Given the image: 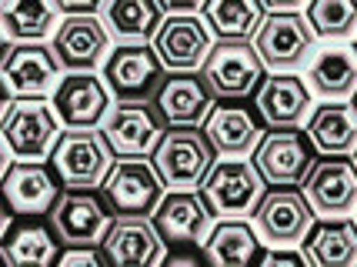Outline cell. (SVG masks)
I'll return each mask as SVG.
<instances>
[{"label":"cell","mask_w":357,"mask_h":267,"mask_svg":"<svg viewBox=\"0 0 357 267\" xmlns=\"http://www.w3.org/2000/svg\"><path fill=\"white\" fill-rule=\"evenodd\" d=\"M167 74L154 44H117L104 61V80L114 100H154Z\"/></svg>","instance_id":"cell-8"},{"label":"cell","mask_w":357,"mask_h":267,"mask_svg":"<svg viewBox=\"0 0 357 267\" xmlns=\"http://www.w3.org/2000/svg\"><path fill=\"white\" fill-rule=\"evenodd\" d=\"M267 10H297L304 0H261Z\"/></svg>","instance_id":"cell-38"},{"label":"cell","mask_w":357,"mask_h":267,"mask_svg":"<svg viewBox=\"0 0 357 267\" xmlns=\"http://www.w3.org/2000/svg\"><path fill=\"white\" fill-rule=\"evenodd\" d=\"M314 207L311 201L304 197V190L297 188H271L264 190L261 204L254 211V224L264 237V244L278 247V244H287V247H297L304 244V237L314 224Z\"/></svg>","instance_id":"cell-13"},{"label":"cell","mask_w":357,"mask_h":267,"mask_svg":"<svg viewBox=\"0 0 357 267\" xmlns=\"http://www.w3.org/2000/svg\"><path fill=\"white\" fill-rule=\"evenodd\" d=\"M67 74L44 40L10 44L0 61V80L14 97H50Z\"/></svg>","instance_id":"cell-15"},{"label":"cell","mask_w":357,"mask_h":267,"mask_svg":"<svg viewBox=\"0 0 357 267\" xmlns=\"http://www.w3.org/2000/svg\"><path fill=\"white\" fill-rule=\"evenodd\" d=\"M154 104L167 127H201L214 110L218 97L207 91L201 70H174L160 84Z\"/></svg>","instance_id":"cell-22"},{"label":"cell","mask_w":357,"mask_h":267,"mask_svg":"<svg viewBox=\"0 0 357 267\" xmlns=\"http://www.w3.org/2000/svg\"><path fill=\"white\" fill-rule=\"evenodd\" d=\"M154 50L167 70H201L211 54V27L197 14H167L154 33Z\"/></svg>","instance_id":"cell-18"},{"label":"cell","mask_w":357,"mask_h":267,"mask_svg":"<svg viewBox=\"0 0 357 267\" xmlns=\"http://www.w3.org/2000/svg\"><path fill=\"white\" fill-rule=\"evenodd\" d=\"M151 218H154L164 244L181 247V244H204V237L211 234L214 214L201 197V190H167Z\"/></svg>","instance_id":"cell-20"},{"label":"cell","mask_w":357,"mask_h":267,"mask_svg":"<svg viewBox=\"0 0 357 267\" xmlns=\"http://www.w3.org/2000/svg\"><path fill=\"white\" fill-rule=\"evenodd\" d=\"M261 264H267V267H278V264L301 267V264H311V261H307V254H304V247H301V251H294V247H287V244H278L274 251H264V257H261Z\"/></svg>","instance_id":"cell-34"},{"label":"cell","mask_w":357,"mask_h":267,"mask_svg":"<svg viewBox=\"0 0 357 267\" xmlns=\"http://www.w3.org/2000/svg\"><path fill=\"white\" fill-rule=\"evenodd\" d=\"M314 40L317 37H314L307 17H301L297 10H267L254 33V47L271 74L301 67L304 57L311 54Z\"/></svg>","instance_id":"cell-12"},{"label":"cell","mask_w":357,"mask_h":267,"mask_svg":"<svg viewBox=\"0 0 357 267\" xmlns=\"http://www.w3.org/2000/svg\"><path fill=\"white\" fill-rule=\"evenodd\" d=\"M110 31L97 14H63L50 37V50L63 70H97L110 54Z\"/></svg>","instance_id":"cell-14"},{"label":"cell","mask_w":357,"mask_h":267,"mask_svg":"<svg viewBox=\"0 0 357 267\" xmlns=\"http://www.w3.org/2000/svg\"><path fill=\"white\" fill-rule=\"evenodd\" d=\"M354 220H357V211H354Z\"/></svg>","instance_id":"cell-46"},{"label":"cell","mask_w":357,"mask_h":267,"mask_svg":"<svg viewBox=\"0 0 357 267\" xmlns=\"http://www.w3.org/2000/svg\"><path fill=\"white\" fill-rule=\"evenodd\" d=\"M314 91L294 70H274L261 80L254 94V110L267 127H301L311 117Z\"/></svg>","instance_id":"cell-19"},{"label":"cell","mask_w":357,"mask_h":267,"mask_svg":"<svg viewBox=\"0 0 357 267\" xmlns=\"http://www.w3.org/2000/svg\"><path fill=\"white\" fill-rule=\"evenodd\" d=\"M314 158L317 151H314L307 130L301 127H267L261 144L250 154L267 188H301Z\"/></svg>","instance_id":"cell-7"},{"label":"cell","mask_w":357,"mask_h":267,"mask_svg":"<svg viewBox=\"0 0 357 267\" xmlns=\"http://www.w3.org/2000/svg\"><path fill=\"white\" fill-rule=\"evenodd\" d=\"M204 251H207L211 264L244 267V264H261L267 247L261 244L257 224H250L248 218H218L211 234L204 237Z\"/></svg>","instance_id":"cell-24"},{"label":"cell","mask_w":357,"mask_h":267,"mask_svg":"<svg viewBox=\"0 0 357 267\" xmlns=\"http://www.w3.org/2000/svg\"><path fill=\"white\" fill-rule=\"evenodd\" d=\"M50 104L57 110L63 127H100L114 107L107 80L97 77L93 70H67L50 94Z\"/></svg>","instance_id":"cell-16"},{"label":"cell","mask_w":357,"mask_h":267,"mask_svg":"<svg viewBox=\"0 0 357 267\" xmlns=\"http://www.w3.org/2000/svg\"><path fill=\"white\" fill-rule=\"evenodd\" d=\"M63 10L57 0H0V27L10 44H33L54 37Z\"/></svg>","instance_id":"cell-27"},{"label":"cell","mask_w":357,"mask_h":267,"mask_svg":"<svg viewBox=\"0 0 357 267\" xmlns=\"http://www.w3.org/2000/svg\"><path fill=\"white\" fill-rule=\"evenodd\" d=\"M10 100H14V94H10V91H7V84L0 80V117H3V110H7V104H10Z\"/></svg>","instance_id":"cell-40"},{"label":"cell","mask_w":357,"mask_h":267,"mask_svg":"<svg viewBox=\"0 0 357 267\" xmlns=\"http://www.w3.org/2000/svg\"><path fill=\"white\" fill-rule=\"evenodd\" d=\"M304 254L314 267H354L357 264V220L317 218L304 237Z\"/></svg>","instance_id":"cell-26"},{"label":"cell","mask_w":357,"mask_h":267,"mask_svg":"<svg viewBox=\"0 0 357 267\" xmlns=\"http://www.w3.org/2000/svg\"><path fill=\"white\" fill-rule=\"evenodd\" d=\"M10 158H14V154H10V147H7V141L0 137V177H3V171L10 167Z\"/></svg>","instance_id":"cell-39"},{"label":"cell","mask_w":357,"mask_h":267,"mask_svg":"<svg viewBox=\"0 0 357 267\" xmlns=\"http://www.w3.org/2000/svg\"><path fill=\"white\" fill-rule=\"evenodd\" d=\"M307 24L314 37L344 40L357 27V0H307Z\"/></svg>","instance_id":"cell-32"},{"label":"cell","mask_w":357,"mask_h":267,"mask_svg":"<svg viewBox=\"0 0 357 267\" xmlns=\"http://www.w3.org/2000/svg\"><path fill=\"white\" fill-rule=\"evenodd\" d=\"M100 190L114 214H154L160 197L167 194V184L151 158H117Z\"/></svg>","instance_id":"cell-10"},{"label":"cell","mask_w":357,"mask_h":267,"mask_svg":"<svg viewBox=\"0 0 357 267\" xmlns=\"http://www.w3.org/2000/svg\"><path fill=\"white\" fill-rule=\"evenodd\" d=\"M160 7L167 14H197L204 7V0H160Z\"/></svg>","instance_id":"cell-36"},{"label":"cell","mask_w":357,"mask_h":267,"mask_svg":"<svg viewBox=\"0 0 357 267\" xmlns=\"http://www.w3.org/2000/svg\"><path fill=\"white\" fill-rule=\"evenodd\" d=\"M7 47H10V37H7V33H3V27H0V61H3Z\"/></svg>","instance_id":"cell-41"},{"label":"cell","mask_w":357,"mask_h":267,"mask_svg":"<svg viewBox=\"0 0 357 267\" xmlns=\"http://www.w3.org/2000/svg\"><path fill=\"white\" fill-rule=\"evenodd\" d=\"M100 17L117 44H151L167 10L160 0H107Z\"/></svg>","instance_id":"cell-29"},{"label":"cell","mask_w":357,"mask_h":267,"mask_svg":"<svg viewBox=\"0 0 357 267\" xmlns=\"http://www.w3.org/2000/svg\"><path fill=\"white\" fill-rule=\"evenodd\" d=\"M304 197L317 218H347L357 211V167L344 154H317L304 177Z\"/></svg>","instance_id":"cell-11"},{"label":"cell","mask_w":357,"mask_h":267,"mask_svg":"<svg viewBox=\"0 0 357 267\" xmlns=\"http://www.w3.org/2000/svg\"><path fill=\"white\" fill-rule=\"evenodd\" d=\"M0 264H7V257H3V251H0Z\"/></svg>","instance_id":"cell-42"},{"label":"cell","mask_w":357,"mask_h":267,"mask_svg":"<svg viewBox=\"0 0 357 267\" xmlns=\"http://www.w3.org/2000/svg\"><path fill=\"white\" fill-rule=\"evenodd\" d=\"M201 127L220 158H248L261 144L267 124L261 121V114L244 107L241 100H218Z\"/></svg>","instance_id":"cell-21"},{"label":"cell","mask_w":357,"mask_h":267,"mask_svg":"<svg viewBox=\"0 0 357 267\" xmlns=\"http://www.w3.org/2000/svg\"><path fill=\"white\" fill-rule=\"evenodd\" d=\"M304 130L317 154L351 158L357 151V107L347 100H321L317 107H311Z\"/></svg>","instance_id":"cell-25"},{"label":"cell","mask_w":357,"mask_h":267,"mask_svg":"<svg viewBox=\"0 0 357 267\" xmlns=\"http://www.w3.org/2000/svg\"><path fill=\"white\" fill-rule=\"evenodd\" d=\"M267 181L244 158H218L211 174L204 177L201 197L207 201L214 218H254V211L264 197Z\"/></svg>","instance_id":"cell-4"},{"label":"cell","mask_w":357,"mask_h":267,"mask_svg":"<svg viewBox=\"0 0 357 267\" xmlns=\"http://www.w3.org/2000/svg\"><path fill=\"white\" fill-rule=\"evenodd\" d=\"M164 130L167 124L154 100H114L100 127L114 158H151Z\"/></svg>","instance_id":"cell-9"},{"label":"cell","mask_w":357,"mask_h":267,"mask_svg":"<svg viewBox=\"0 0 357 267\" xmlns=\"http://www.w3.org/2000/svg\"><path fill=\"white\" fill-rule=\"evenodd\" d=\"M307 87L321 100H347L357 94V50L347 47H324L307 67Z\"/></svg>","instance_id":"cell-28"},{"label":"cell","mask_w":357,"mask_h":267,"mask_svg":"<svg viewBox=\"0 0 357 267\" xmlns=\"http://www.w3.org/2000/svg\"><path fill=\"white\" fill-rule=\"evenodd\" d=\"M114 160L117 158L97 127H63L50 151V167L63 188H100Z\"/></svg>","instance_id":"cell-3"},{"label":"cell","mask_w":357,"mask_h":267,"mask_svg":"<svg viewBox=\"0 0 357 267\" xmlns=\"http://www.w3.org/2000/svg\"><path fill=\"white\" fill-rule=\"evenodd\" d=\"M114 218L110 201L97 188H63L50 207V227L61 244H104Z\"/></svg>","instance_id":"cell-6"},{"label":"cell","mask_w":357,"mask_h":267,"mask_svg":"<svg viewBox=\"0 0 357 267\" xmlns=\"http://www.w3.org/2000/svg\"><path fill=\"white\" fill-rule=\"evenodd\" d=\"M57 3L63 14H97V10H104L107 0H57Z\"/></svg>","instance_id":"cell-35"},{"label":"cell","mask_w":357,"mask_h":267,"mask_svg":"<svg viewBox=\"0 0 357 267\" xmlns=\"http://www.w3.org/2000/svg\"><path fill=\"white\" fill-rule=\"evenodd\" d=\"M61 127V117L47 97H14L0 117V137L17 160H47Z\"/></svg>","instance_id":"cell-2"},{"label":"cell","mask_w":357,"mask_h":267,"mask_svg":"<svg viewBox=\"0 0 357 267\" xmlns=\"http://www.w3.org/2000/svg\"><path fill=\"white\" fill-rule=\"evenodd\" d=\"M0 251L7 257V264L14 267L54 264L57 261V234H54V227H44V224H17L3 234Z\"/></svg>","instance_id":"cell-31"},{"label":"cell","mask_w":357,"mask_h":267,"mask_svg":"<svg viewBox=\"0 0 357 267\" xmlns=\"http://www.w3.org/2000/svg\"><path fill=\"white\" fill-rule=\"evenodd\" d=\"M57 264H63V267H74V264L97 267V264H110V261H107L104 244H63V251L57 254Z\"/></svg>","instance_id":"cell-33"},{"label":"cell","mask_w":357,"mask_h":267,"mask_svg":"<svg viewBox=\"0 0 357 267\" xmlns=\"http://www.w3.org/2000/svg\"><path fill=\"white\" fill-rule=\"evenodd\" d=\"M10 224H14V211H10V204L3 201V194H0V241H3V234L10 231Z\"/></svg>","instance_id":"cell-37"},{"label":"cell","mask_w":357,"mask_h":267,"mask_svg":"<svg viewBox=\"0 0 357 267\" xmlns=\"http://www.w3.org/2000/svg\"><path fill=\"white\" fill-rule=\"evenodd\" d=\"M354 50H357V40H354Z\"/></svg>","instance_id":"cell-45"},{"label":"cell","mask_w":357,"mask_h":267,"mask_svg":"<svg viewBox=\"0 0 357 267\" xmlns=\"http://www.w3.org/2000/svg\"><path fill=\"white\" fill-rule=\"evenodd\" d=\"M354 167H357V151H354Z\"/></svg>","instance_id":"cell-43"},{"label":"cell","mask_w":357,"mask_h":267,"mask_svg":"<svg viewBox=\"0 0 357 267\" xmlns=\"http://www.w3.org/2000/svg\"><path fill=\"white\" fill-rule=\"evenodd\" d=\"M354 107H357V94H354Z\"/></svg>","instance_id":"cell-44"},{"label":"cell","mask_w":357,"mask_h":267,"mask_svg":"<svg viewBox=\"0 0 357 267\" xmlns=\"http://www.w3.org/2000/svg\"><path fill=\"white\" fill-rule=\"evenodd\" d=\"M218 158L220 154L204 134V127H167L151 154L167 190H197Z\"/></svg>","instance_id":"cell-1"},{"label":"cell","mask_w":357,"mask_h":267,"mask_svg":"<svg viewBox=\"0 0 357 267\" xmlns=\"http://www.w3.org/2000/svg\"><path fill=\"white\" fill-rule=\"evenodd\" d=\"M61 177L44 160H10V167L0 177V194L20 218H40L61 194Z\"/></svg>","instance_id":"cell-17"},{"label":"cell","mask_w":357,"mask_h":267,"mask_svg":"<svg viewBox=\"0 0 357 267\" xmlns=\"http://www.w3.org/2000/svg\"><path fill=\"white\" fill-rule=\"evenodd\" d=\"M110 264H157L164 257V237L151 214H117L104 237Z\"/></svg>","instance_id":"cell-23"},{"label":"cell","mask_w":357,"mask_h":267,"mask_svg":"<svg viewBox=\"0 0 357 267\" xmlns=\"http://www.w3.org/2000/svg\"><path fill=\"white\" fill-rule=\"evenodd\" d=\"M264 70L254 40H218L204 61L201 77L218 100H244L257 94L261 80L267 77Z\"/></svg>","instance_id":"cell-5"},{"label":"cell","mask_w":357,"mask_h":267,"mask_svg":"<svg viewBox=\"0 0 357 267\" xmlns=\"http://www.w3.org/2000/svg\"><path fill=\"white\" fill-rule=\"evenodd\" d=\"M264 10L261 0H204L201 17L218 40H254Z\"/></svg>","instance_id":"cell-30"}]
</instances>
